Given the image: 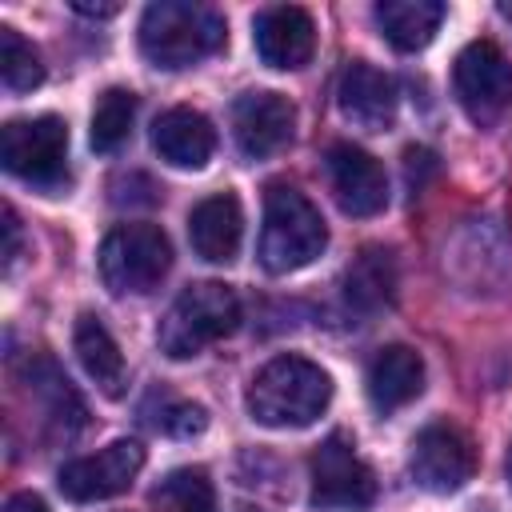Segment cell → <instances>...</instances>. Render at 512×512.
I'll use <instances>...</instances> for the list:
<instances>
[{"instance_id": "obj_1", "label": "cell", "mask_w": 512, "mask_h": 512, "mask_svg": "<svg viewBox=\"0 0 512 512\" xmlns=\"http://www.w3.org/2000/svg\"><path fill=\"white\" fill-rule=\"evenodd\" d=\"M332 400V376L304 356L268 360L248 384V416L264 428H308Z\"/></svg>"}, {"instance_id": "obj_2", "label": "cell", "mask_w": 512, "mask_h": 512, "mask_svg": "<svg viewBox=\"0 0 512 512\" xmlns=\"http://www.w3.org/2000/svg\"><path fill=\"white\" fill-rule=\"evenodd\" d=\"M224 32L228 28L216 8L192 0H160L140 16V52L148 64L176 72L220 52Z\"/></svg>"}, {"instance_id": "obj_3", "label": "cell", "mask_w": 512, "mask_h": 512, "mask_svg": "<svg viewBox=\"0 0 512 512\" xmlns=\"http://www.w3.org/2000/svg\"><path fill=\"white\" fill-rule=\"evenodd\" d=\"M328 244V228L316 204L292 184H272L264 192V228H260V264L276 276L312 264Z\"/></svg>"}, {"instance_id": "obj_4", "label": "cell", "mask_w": 512, "mask_h": 512, "mask_svg": "<svg viewBox=\"0 0 512 512\" xmlns=\"http://www.w3.org/2000/svg\"><path fill=\"white\" fill-rule=\"evenodd\" d=\"M240 324V300L228 284L220 280H204L184 288L172 308L164 312L160 328H156V344L164 356L172 360H188L196 352H204L208 344L224 340L232 328Z\"/></svg>"}, {"instance_id": "obj_5", "label": "cell", "mask_w": 512, "mask_h": 512, "mask_svg": "<svg viewBox=\"0 0 512 512\" xmlns=\"http://www.w3.org/2000/svg\"><path fill=\"white\" fill-rule=\"evenodd\" d=\"M100 280L116 296L152 292L172 268V244L156 224H120L100 244Z\"/></svg>"}, {"instance_id": "obj_6", "label": "cell", "mask_w": 512, "mask_h": 512, "mask_svg": "<svg viewBox=\"0 0 512 512\" xmlns=\"http://www.w3.org/2000/svg\"><path fill=\"white\" fill-rule=\"evenodd\" d=\"M0 160L36 188H60L68 180V124L60 116L8 120L0 132Z\"/></svg>"}, {"instance_id": "obj_7", "label": "cell", "mask_w": 512, "mask_h": 512, "mask_svg": "<svg viewBox=\"0 0 512 512\" xmlns=\"http://www.w3.org/2000/svg\"><path fill=\"white\" fill-rule=\"evenodd\" d=\"M376 500V476L356 444L332 432L312 456V504L324 512H364Z\"/></svg>"}, {"instance_id": "obj_8", "label": "cell", "mask_w": 512, "mask_h": 512, "mask_svg": "<svg viewBox=\"0 0 512 512\" xmlns=\"http://www.w3.org/2000/svg\"><path fill=\"white\" fill-rule=\"evenodd\" d=\"M452 80H456V96L464 112L476 124H492L512 104V64L492 40L464 44L456 56Z\"/></svg>"}, {"instance_id": "obj_9", "label": "cell", "mask_w": 512, "mask_h": 512, "mask_svg": "<svg viewBox=\"0 0 512 512\" xmlns=\"http://www.w3.org/2000/svg\"><path fill=\"white\" fill-rule=\"evenodd\" d=\"M412 480L424 492H456L472 480L476 472V452L472 440L452 428V424H428L424 432H416L412 440V456H408Z\"/></svg>"}, {"instance_id": "obj_10", "label": "cell", "mask_w": 512, "mask_h": 512, "mask_svg": "<svg viewBox=\"0 0 512 512\" xmlns=\"http://www.w3.org/2000/svg\"><path fill=\"white\" fill-rule=\"evenodd\" d=\"M140 468H144V448L136 440H112L108 448H100L92 456L68 460L56 480L68 500L88 504V500H108V496H120L124 488H132Z\"/></svg>"}, {"instance_id": "obj_11", "label": "cell", "mask_w": 512, "mask_h": 512, "mask_svg": "<svg viewBox=\"0 0 512 512\" xmlns=\"http://www.w3.org/2000/svg\"><path fill=\"white\" fill-rule=\"evenodd\" d=\"M324 168H328L332 196L348 216H376L388 204V176L372 152L356 144H332L324 156Z\"/></svg>"}, {"instance_id": "obj_12", "label": "cell", "mask_w": 512, "mask_h": 512, "mask_svg": "<svg viewBox=\"0 0 512 512\" xmlns=\"http://www.w3.org/2000/svg\"><path fill=\"white\" fill-rule=\"evenodd\" d=\"M296 112L280 92H244L232 104V136L248 160H264L292 140Z\"/></svg>"}, {"instance_id": "obj_13", "label": "cell", "mask_w": 512, "mask_h": 512, "mask_svg": "<svg viewBox=\"0 0 512 512\" xmlns=\"http://www.w3.org/2000/svg\"><path fill=\"white\" fill-rule=\"evenodd\" d=\"M252 44L268 68H304L316 48V24L296 4H276L256 16Z\"/></svg>"}, {"instance_id": "obj_14", "label": "cell", "mask_w": 512, "mask_h": 512, "mask_svg": "<svg viewBox=\"0 0 512 512\" xmlns=\"http://www.w3.org/2000/svg\"><path fill=\"white\" fill-rule=\"evenodd\" d=\"M336 104H340V112H344L352 124L380 132V128H388V124L396 120V104H400L396 80H392L388 72L364 64V60H352V64L340 72Z\"/></svg>"}, {"instance_id": "obj_15", "label": "cell", "mask_w": 512, "mask_h": 512, "mask_svg": "<svg viewBox=\"0 0 512 512\" xmlns=\"http://www.w3.org/2000/svg\"><path fill=\"white\" fill-rule=\"evenodd\" d=\"M240 236H244V212L232 192L204 196L188 212V240L196 256L208 264H228L240 252Z\"/></svg>"}, {"instance_id": "obj_16", "label": "cell", "mask_w": 512, "mask_h": 512, "mask_svg": "<svg viewBox=\"0 0 512 512\" xmlns=\"http://www.w3.org/2000/svg\"><path fill=\"white\" fill-rule=\"evenodd\" d=\"M152 148L172 168H204L216 152V128L196 108H168L152 124Z\"/></svg>"}, {"instance_id": "obj_17", "label": "cell", "mask_w": 512, "mask_h": 512, "mask_svg": "<svg viewBox=\"0 0 512 512\" xmlns=\"http://www.w3.org/2000/svg\"><path fill=\"white\" fill-rule=\"evenodd\" d=\"M364 384L376 412H396L424 392V360L408 344H388L372 356Z\"/></svg>"}, {"instance_id": "obj_18", "label": "cell", "mask_w": 512, "mask_h": 512, "mask_svg": "<svg viewBox=\"0 0 512 512\" xmlns=\"http://www.w3.org/2000/svg\"><path fill=\"white\" fill-rule=\"evenodd\" d=\"M396 296V260L384 248H364L344 272V304L360 316L380 312Z\"/></svg>"}, {"instance_id": "obj_19", "label": "cell", "mask_w": 512, "mask_h": 512, "mask_svg": "<svg viewBox=\"0 0 512 512\" xmlns=\"http://www.w3.org/2000/svg\"><path fill=\"white\" fill-rule=\"evenodd\" d=\"M440 20H444V4H436V0H384V4H376V24H380L384 40L400 52H420L424 44H432Z\"/></svg>"}, {"instance_id": "obj_20", "label": "cell", "mask_w": 512, "mask_h": 512, "mask_svg": "<svg viewBox=\"0 0 512 512\" xmlns=\"http://www.w3.org/2000/svg\"><path fill=\"white\" fill-rule=\"evenodd\" d=\"M72 340H76V356H80L84 372L96 380V388L104 396H120L124 392V356H120L112 332L96 316H80Z\"/></svg>"}, {"instance_id": "obj_21", "label": "cell", "mask_w": 512, "mask_h": 512, "mask_svg": "<svg viewBox=\"0 0 512 512\" xmlns=\"http://www.w3.org/2000/svg\"><path fill=\"white\" fill-rule=\"evenodd\" d=\"M28 384H32V396L40 400V408H44V420L56 424V432L72 436L84 424V404H80V396L72 392V384L60 376V368L52 360L28 364Z\"/></svg>"}, {"instance_id": "obj_22", "label": "cell", "mask_w": 512, "mask_h": 512, "mask_svg": "<svg viewBox=\"0 0 512 512\" xmlns=\"http://www.w3.org/2000/svg\"><path fill=\"white\" fill-rule=\"evenodd\" d=\"M160 512H216V488L204 468H176L152 492Z\"/></svg>"}, {"instance_id": "obj_23", "label": "cell", "mask_w": 512, "mask_h": 512, "mask_svg": "<svg viewBox=\"0 0 512 512\" xmlns=\"http://www.w3.org/2000/svg\"><path fill=\"white\" fill-rule=\"evenodd\" d=\"M132 120H136V96L128 88H108L92 108V132H88L92 148L96 152H116L128 140Z\"/></svg>"}, {"instance_id": "obj_24", "label": "cell", "mask_w": 512, "mask_h": 512, "mask_svg": "<svg viewBox=\"0 0 512 512\" xmlns=\"http://www.w3.org/2000/svg\"><path fill=\"white\" fill-rule=\"evenodd\" d=\"M0 80L8 92H32L44 80V64L36 48L8 24L0 28Z\"/></svg>"}, {"instance_id": "obj_25", "label": "cell", "mask_w": 512, "mask_h": 512, "mask_svg": "<svg viewBox=\"0 0 512 512\" xmlns=\"http://www.w3.org/2000/svg\"><path fill=\"white\" fill-rule=\"evenodd\" d=\"M148 424L164 436H200L208 428V412L200 404H188V400H176V396H160V408H144Z\"/></svg>"}, {"instance_id": "obj_26", "label": "cell", "mask_w": 512, "mask_h": 512, "mask_svg": "<svg viewBox=\"0 0 512 512\" xmlns=\"http://www.w3.org/2000/svg\"><path fill=\"white\" fill-rule=\"evenodd\" d=\"M4 236H8V244H4V264H12V260L20 256V216H16L12 208H4Z\"/></svg>"}, {"instance_id": "obj_27", "label": "cell", "mask_w": 512, "mask_h": 512, "mask_svg": "<svg viewBox=\"0 0 512 512\" xmlns=\"http://www.w3.org/2000/svg\"><path fill=\"white\" fill-rule=\"evenodd\" d=\"M4 512H48V504L36 492H16L4 500Z\"/></svg>"}, {"instance_id": "obj_28", "label": "cell", "mask_w": 512, "mask_h": 512, "mask_svg": "<svg viewBox=\"0 0 512 512\" xmlns=\"http://www.w3.org/2000/svg\"><path fill=\"white\" fill-rule=\"evenodd\" d=\"M72 8L80 16H116L120 12V4H88V0H72Z\"/></svg>"}, {"instance_id": "obj_29", "label": "cell", "mask_w": 512, "mask_h": 512, "mask_svg": "<svg viewBox=\"0 0 512 512\" xmlns=\"http://www.w3.org/2000/svg\"><path fill=\"white\" fill-rule=\"evenodd\" d=\"M500 16H504V20L512 24V4H500Z\"/></svg>"}, {"instance_id": "obj_30", "label": "cell", "mask_w": 512, "mask_h": 512, "mask_svg": "<svg viewBox=\"0 0 512 512\" xmlns=\"http://www.w3.org/2000/svg\"><path fill=\"white\" fill-rule=\"evenodd\" d=\"M508 484H512V448H508Z\"/></svg>"}]
</instances>
